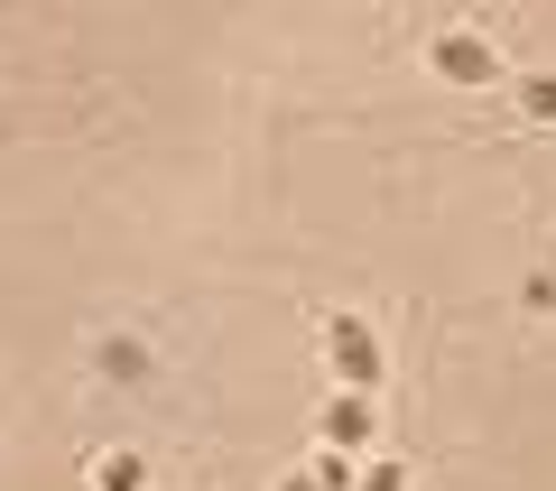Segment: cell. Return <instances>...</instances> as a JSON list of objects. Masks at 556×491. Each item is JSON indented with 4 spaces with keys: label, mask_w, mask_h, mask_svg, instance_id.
I'll return each instance as SVG.
<instances>
[{
    "label": "cell",
    "mask_w": 556,
    "mask_h": 491,
    "mask_svg": "<svg viewBox=\"0 0 556 491\" xmlns=\"http://www.w3.org/2000/svg\"><path fill=\"white\" fill-rule=\"evenodd\" d=\"M519 102H529L538 121H556V75H529V84H519Z\"/></svg>",
    "instance_id": "cell-7"
},
{
    "label": "cell",
    "mask_w": 556,
    "mask_h": 491,
    "mask_svg": "<svg viewBox=\"0 0 556 491\" xmlns=\"http://www.w3.org/2000/svg\"><path fill=\"white\" fill-rule=\"evenodd\" d=\"M316 427H325V445H334V454H353V464H362V454H371V436H380V417H371V399L334 390V399L316 408Z\"/></svg>",
    "instance_id": "cell-2"
},
{
    "label": "cell",
    "mask_w": 556,
    "mask_h": 491,
    "mask_svg": "<svg viewBox=\"0 0 556 491\" xmlns=\"http://www.w3.org/2000/svg\"><path fill=\"white\" fill-rule=\"evenodd\" d=\"M437 65H445L455 84H492V75H501V56L473 38V28H445V38H437Z\"/></svg>",
    "instance_id": "cell-3"
},
{
    "label": "cell",
    "mask_w": 556,
    "mask_h": 491,
    "mask_svg": "<svg viewBox=\"0 0 556 491\" xmlns=\"http://www.w3.org/2000/svg\"><path fill=\"white\" fill-rule=\"evenodd\" d=\"M325 343H334V390L380 399V343L362 335V315H325Z\"/></svg>",
    "instance_id": "cell-1"
},
{
    "label": "cell",
    "mask_w": 556,
    "mask_h": 491,
    "mask_svg": "<svg viewBox=\"0 0 556 491\" xmlns=\"http://www.w3.org/2000/svg\"><path fill=\"white\" fill-rule=\"evenodd\" d=\"M306 482H316V491H353V482H362V473H353V454H325V464H316V473H306Z\"/></svg>",
    "instance_id": "cell-6"
},
{
    "label": "cell",
    "mask_w": 556,
    "mask_h": 491,
    "mask_svg": "<svg viewBox=\"0 0 556 491\" xmlns=\"http://www.w3.org/2000/svg\"><path fill=\"white\" fill-rule=\"evenodd\" d=\"M353 491H408V464H399V454H371V464H362V482Z\"/></svg>",
    "instance_id": "cell-4"
},
{
    "label": "cell",
    "mask_w": 556,
    "mask_h": 491,
    "mask_svg": "<svg viewBox=\"0 0 556 491\" xmlns=\"http://www.w3.org/2000/svg\"><path fill=\"white\" fill-rule=\"evenodd\" d=\"M278 491H316V482H306V473H288V482H278Z\"/></svg>",
    "instance_id": "cell-8"
},
{
    "label": "cell",
    "mask_w": 556,
    "mask_h": 491,
    "mask_svg": "<svg viewBox=\"0 0 556 491\" xmlns=\"http://www.w3.org/2000/svg\"><path fill=\"white\" fill-rule=\"evenodd\" d=\"M93 482H102V491H139L149 473H139V454H102V473H93Z\"/></svg>",
    "instance_id": "cell-5"
}]
</instances>
